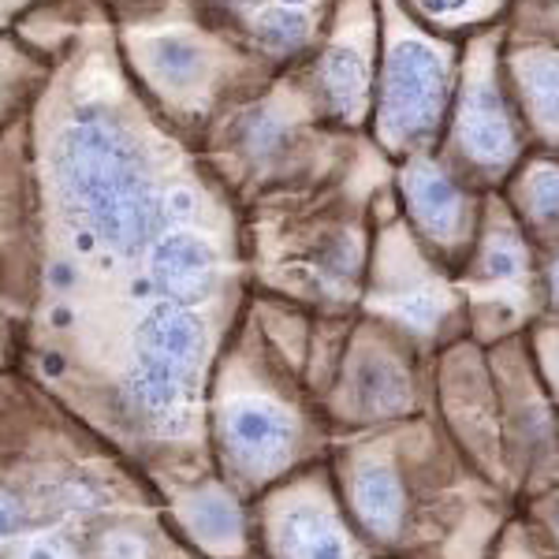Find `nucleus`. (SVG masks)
<instances>
[{"label":"nucleus","mask_w":559,"mask_h":559,"mask_svg":"<svg viewBox=\"0 0 559 559\" xmlns=\"http://www.w3.org/2000/svg\"><path fill=\"white\" fill-rule=\"evenodd\" d=\"M522 90H526L540 128L559 131V57L537 52V57L522 60Z\"/></svg>","instance_id":"13"},{"label":"nucleus","mask_w":559,"mask_h":559,"mask_svg":"<svg viewBox=\"0 0 559 559\" xmlns=\"http://www.w3.org/2000/svg\"><path fill=\"white\" fill-rule=\"evenodd\" d=\"M526 205L537 221L559 224V168H545V173L530 176L526 187Z\"/></svg>","instance_id":"16"},{"label":"nucleus","mask_w":559,"mask_h":559,"mask_svg":"<svg viewBox=\"0 0 559 559\" xmlns=\"http://www.w3.org/2000/svg\"><path fill=\"white\" fill-rule=\"evenodd\" d=\"M153 273L176 302H198L216 284V254L202 236L173 231L153 250Z\"/></svg>","instance_id":"6"},{"label":"nucleus","mask_w":559,"mask_h":559,"mask_svg":"<svg viewBox=\"0 0 559 559\" xmlns=\"http://www.w3.org/2000/svg\"><path fill=\"white\" fill-rule=\"evenodd\" d=\"M407 187V205L414 221L429 231L432 239H459L466 228V198L459 187L432 165H414L403 176Z\"/></svg>","instance_id":"7"},{"label":"nucleus","mask_w":559,"mask_h":559,"mask_svg":"<svg viewBox=\"0 0 559 559\" xmlns=\"http://www.w3.org/2000/svg\"><path fill=\"white\" fill-rule=\"evenodd\" d=\"M26 519H31V508L20 492L0 489V545L4 540H15L26 530Z\"/></svg>","instance_id":"17"},{"label":"nucleus","mask_w":559,"mask_h":559,"mask_svg":"<svg viewBox=\"0 0 559 559\" xmlns=\"http://www.w3.org/2000/svg\"><path fill=\"white\" fill-rule=\"evenodd\" d=\"M205 362V332L183 306H157L134 329L131 395L150 418H173L194 395Z\"/></svg>","instance_id":"2"},{"label":"nucleus","mask_w":559,"mask_h":559,"mask_svg":"<svg viewBox=\"0 0 559 559\" xmlns=\"http://www.w3.org/2000/svg\"><path fill=\"white\" fill-rule=\"evenodd\" d=\"M552 295H556V302H559V261H556V269H552Z\"/></svg>","instance_id":"20"},{"label":"nucleus","mask_w":559,"mask_h":559,"mask_svg":"<svg viewBox=\"0 0 559 559\" xmlns=\"http://www.w3.org/2000/svg\"><path fill=\"white\" fill-rule=\"evenodd\" d=\"M403 508H407V496H403V485L392 474V466H358L355 477H350V511H355V519L362 522L369 534L395 537V530L403 522Z\"/></svg>","instance_id":"8"},{"label":"nucleus","mask_w":559,"mask_h":559,"mask_svg":"<svg viewBox=\"0 0 559 559\" xmlns=\"http://www.w3.org/2000/svg\"><path fill=\"white\" fill-rule=\"evenodd\" d=\"M12 559H86V556L64 537H34L26 540L20 552H12Z\"/></svg>","instance_id":"18"},{"label":"nucleus","mask_w":559,"mask_h":559,"mask_svg":"<svg viewBox=\"0 0 559 559\" xmlns=\"http://www.w3.org/2000/svg\"><path fill=\"white\" fill-rule=\"evenodd\" d=\"M459 142L477 165L503 168L515 153V128L489 71H474L459 108Z\"/></svg>","instance_id":"5"},{"label":"nucleus","mask_w":559,"mask_h":559,"mask_svg":"<svg viewBox=\"0 0 559 559\" xmlns=\"http://www.w3.org/2000/svg\"><path fill=\"white\" fill-rule=\"evenodd\" d=\"M150 71L168 90H187L202 79L205 52L187 38H157L150 45Z\"/></svg>","instance_id":"12"},{"label":"nucleus","mask_w":559,"mask_h":559,"mask_svg":"<svg viewBox=\"0 0 559 559\" xmlns=\"http://www.w3.org/2000/svg\"><path fill=\"white\" fill-rule=\"evenodd\" d=\"M306 34H310V20H306L302 12H295V8H265L254 20V38L265 45V49H276V52H287V49H295V45H302Z\"/></svg>","instance_id":"14"},{"label":"nucleus","mask_w":559,"mask_h":559,"mask_svg":"<svg viewBox=\"0 0 559 559\" xmlns=\"http://www.w3.org/2000/svg\"><path fill=\"white\" fill-rule=\"evenodd\" d=\"M94 552L97 559H157L153 552V540L146 530L131 526V522H108L97 530L94 537Z\"/></svg>","instance_id":"15"},{"label":"nucleus","mask_w":559,"mask_h":559,"mask_svg":"<svg viewBox=\"0 0 559 559\" xmlns=\"http://www.w3.org/2000/svg\"><path fill=\"white\" fill-rule=\"evenodd\" d=\"M183 515H187V526L194 530V537L210 548H236L239 537H242V519H239V508L224 489H194L187 492V503H183Z\"/></svg>","instance_id":"11"},{"label":"nucleus","mask_w":559,"mask_h":559,"mask_svg":"<svg viewBox=\"0 0 559 559\" xmlns=\"http://www.w3.org/2000/svg\"><path fill=\"white\" fill-rule=\"evenodd\" d=\"M57 176L79 228L97 242L131 250L150 236L157 194L131 139L108 116L83 112L68 123L57 146Z\"/></svg>","instance_id":"1"},{"label":"nucleus","mask_w":559,"mask_h":559,"mask_svg":"<svg viewBox=\"0 0 559 559\" xmlns=\"http://www.w3.org/2000/svg\"><path fill=\"white\" fill-rule=\"evenodd\" d=\"M221 448L231 471L242 477L273 474L292 459L295 448V421L273 400L242 395L224 407L221 418Z\"/></svg>","instance_id":"4"},{"label":"nucleus","mask_w":559,"mask_h":559,"mask_svg":"<svg viewBox=\"0 0 559 559\" xmlns=\"http://www.w3.org/2000/svg\"><path fill=\"white\" fill-rule=\"evenodd\" d=\"M418 4L432 15H455V12H463L471 0H418Z\"/></svg>","instance_id":"19"},{"label":"nucleus","mask_w":559,"mask_h":559,"mask_svg":"<svg viewBox=\"0 0 559 559\" xmlns=\"http://www.w3.org/2000/svg\"><path fill=\"white\" fill-rule=\"evenodd\" d=\"M448 64L432 45L403 38L388 52L384 97H381V131L388 142H411L432 134L444 112Z\"/></svg>","instance_id":"3"},{"label":"nucleus","mask_w":559,"mask_h":559,"mask_svg":"<svg viewBox=\"0 0 559 559\" xmlns=\"http://www.w3.org/2000/svg\"><path fill=\"white\" fill-rule=\"evenodd\" d=\"M321 86L329 94V105L340 120L355 123L366 112V57L358 49V41H340L324 52L321 60Z\"/></svg>","instance_id":"10"},{"label":"nucleus","mask_w":559,"mask_h":559,"mask_svg":"<svg viewBox=\"0 0 559 559\" xmlns=\"http://www.w3.org/2000/svg\"><path fill=\"white\" fill-rule=\"evenodd\" d=\"M276 548L284 559H355L344 530L318 508H292L280 522Z\"/></svg>","instance_id":"9"}]
</instances>
